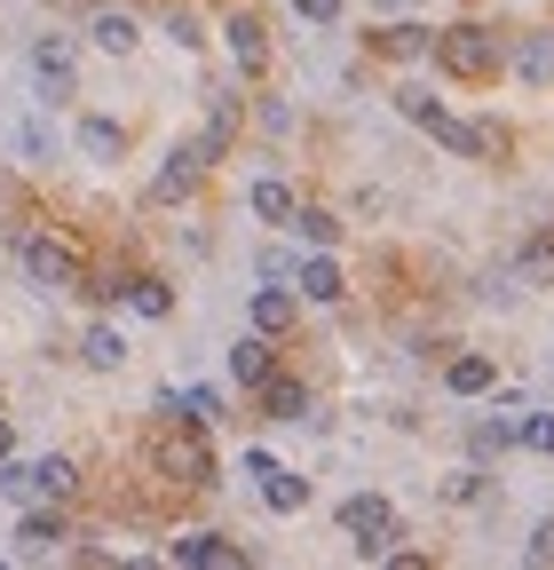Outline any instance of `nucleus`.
<instances>
[{
	"mask_svg": "<svg viewBox=\"0 0 554 570\" xmlns=\"http://www.w3.org/2000/svg\"><path fill=\"white\" fill-rule=\"evenodd\" d=\"M17 262H24V277L40 285V294H88V262H80V246L56 238V230H32V238L17 246Z\"/></svg>",
	"mask_w": 554,
	"mask_h": 570,
	"instance_id": "obj_1",
	"label": "nucleus"
},
{
	"mask_svg": "<svg viewBox=\"0 0 554 570\" xmlns=\"http://www.w3.org/2000/svg\"><path fill=\"white\" fill-rule=\"evenodd\" d=\"M436 63L452 71V80H492V71L507 63V48H499L492 24H444L436 32Z\"/></svg>",
	"mask_w": 554,
	"mask_h": 570,
	"instance_id": "obj_2",
	"label": "nucleus"
},
{
	"mask_svg": "<svg viewBox=\"0 0 554 570\" xmlns=\"http://www.w3.org/2000/svg\"><path fill=\"white\" fill-rule=\"evenodd\" d=\"M0 491H9V499H24V508H63V499L80 491V468L63 460V452H48V460H9Z\"/></svg>",
	"mask_w": 554,
	"mask_h": 570,
	"instance_id": "obj_3",
	"label": "nucleus"
},
{
	"mask_svg": "<svg viewBox=\"0 0 554 570\" xmlns=\"http://www.w3.org/2000/svg\"><path fill=\"white\" fill-rule=\"evenodd\" d=\"M159 475H175L182 491H215V452H206L198 420H175L167 444H159Z\"/></svg>",
	"mask_w": 554,
	"mask_h": 570,
	"instance_id": "obj_4",
	"label": "nucleus"
},
{
	"mask_svg": "<svg viewBox=\"0 0 554 570\" xmlns=\"http://www.w3.org/2000/svg\"><path fill=\"white\" fill-rule=\"evenodd\" d=\"M340 531H349L357 554H388V539H396V508H388L380 491H357L349 508H340Z\"/></svg>",
	"mask_w": 554,
	"mask_h": 570,
	"instance_id": "obj_5",
	"label": "nucleus"
},
{
	"mask_svg": "<svg viewBox=\"0 0 554 570\" xmlns=\"http://www.w3.org/2000/svg\"><path fill=\"white\" fill-rule=\"evenodd\" d=\"M206 167H215V151H206V135H198V142H175V151H167V167L151 175V206H175V198H190Z\"/></svg>",
	"mask_w": 554,
	"mask_h": 570,
	"instance_id": "obj_6",
	"label": "nucleus"
},
{
	"mask_svg": "<svg viewBox=\"0 0 554 570\" xmlns=\"http://www.w3.org/2000/svg\"><path fill=\"white\" fill-rule=\"evenodd\" d=\"M167 562H190V570H238V562H246V547H238V539H222V531H190V539H175V547H167Z\"/></svg>",
	"mask_w": 554,
	"mask_h": 570,
	"instance_id": "obj_7",
	"label": "nucleus"
},
{
	"mask_svg": "<svg viewBox=\"0 0 554 570\" xmlns=\"http://www.w3.org/2000/svg\"><path fill=\"white\" fill-rule=\"evenodd\" d=\"M222 40H230V63L246 71V80H261V71H269V40H261V17H246V9H238V17L222 24Z\"/></svg>",
	"mask_w": 554,
	"mask_h": 570,
	"instance_id": "obj_8",
	"label": "nucleus"
},
{
	"mask_svg": "<svg viewBox=\"0 0 554 570\" xmlns=\"http://www.w3.org/2000/svg\"><path fill=\"white\" fill-rule=\"evenodd\" d=\"M32 71H40V96H48V104H56V96H72V40L48 32V40L32 48Z\"/></svg>",
	"mask_w": 554,
	"mask_h": 570,
	"instance_id": "obj_9",
	"label": "nucleus"
},
{
	"mask_svg": "<svg viewBox=\"0 0 554 570\" xmlns=\"http://www.w3.org/2000/svg\"><path fill=\"white\" fill-rule=\"evenodd\" d=\"M63 539H72V531H63V515H56V508H32V515L17 523V554H24V562H40V554H56Z\"/></svg>",
	"mask_w": 554,
	"mask_h": 570,
	"instance_id": "obj_10",
	"label": "nucleus"
},
{
	"mask_svg": "<svg viewBox=\"0 0 554 570\" xmlns=\"http://www.w3.org/2000/svg\"><path fill=\"white\" fill-rule=\"evenodd\" d=\"M269 341H277V333H261V325H254V333H246V341L230 348V373H238V389H261V381L277 373V356H269Z\"/></svg>",
	"mask_w": 554,
	"mask_h": 570,
	"instance_id": "obj_11",
	"label": "nucleus"
},
{
	"mask_svg": "<svg viewBox=\"0 0 554 570\" xmlns=\"http://www.w3.org/2000/svg\"><path fill=\"white\" fill-rule=\"evenodd\" d=\"M254 396H261V420H301V412H309V389H301L294 373H269Z\"/></svg>",
	"mask_w": 554,
	"mask_h": 570,
	"instance_id": "obj_12",
	"label": "nucleus"
},
{
	"mask_svg": "<svg viewBox=\"0 0 554 570\" xmlns=\"http://www.w3.org/2000/svg\"><path fill=\"white\" fill-rule=\"evenodd\" d=\"M261 499H269V515H301V508H309V475L269 468V475H261Z\"/></svg>",
	"mask_w": 554,
	"mask_h": 570,
	"instance_id": "obj_13",
	"label": "nucleus"
},
{
	"mask_svg": "<svg viewBox=\"0 0 554 570\" xmlns=\"http://www.w3.org/2000/svg\"><path fill=\"white\" fill-rule=\"evenodd\" d=\"M246 206H254V223H294V214H301V198L277 183V175H261V183L246 190Z\"/></svg>",
	"mask_w": 554,
	"mask_h": 570,
	"instance_id": "obj_14",
	"label": "nucleus"
},
{
	"mask_svg": "<svg viewBox=\"0 0 554 570\" xmlns=\"http://www.w3.org/2000/svg\"><path fill=\"white\" fill-rule=\"evenodd\" d=\"M301 302H309V294H286V285H261V294H254V325H261V333H286V325L301 317Z\"/></svg>",
	"mask_w": 554,
	"mask_h": 570,
	"instance_id": "obj_15",
	"label": "nucleus"
},
{
	"mask_svg": "<svg viewBox=\"0 0 554 570\" xmlns=\"http://www.w3.org/2000/svg\"><path fill=\"white\" fill-rule=\"evenodd\" d=\"M492 381H499V373H492V356H475V348H467V356H452V365H444V389H452V396H483Z\"/></svg>",
	"mask_w": 554,
	"mask_h": 570,
	"instance_id": "obj_16",
	"label": "nucleus"
},
{
	"mask_svg": "<svg viewBox=\"0 0 554 570\" xmlns=\"http://www.w3.org/2000/svg\"><path fill=\"white\" fill-rule=\"evenodd\" d=\"M294 277H301V294H309V302H325V309H333L340 294H349V277H340V269H333L325 254H309V262H301Z\"/></svg>",
	"mask_w": 554,
	"mask_h": 570,
	"instance_id": "obj_17",
	"label": "nucleus"
},
{
	"mask_svg": "<svg viewBox=\"0 0 554 570\" xmlns=\"http://www.w3.org/2000/svg\"><path fill=\"white\" fill-rule=\"evenodd\" d=\"M80 151H88L96 167H111V159L127 151V135H119V119H103V111H96V119H80Z\"/></svg>",
	"mask_w": 554,
	"mask_h": 570,
	"instance_id": "obj_18",
	"label": "nucleus"
},
{
	"mask_svg": "<svg viewBox=\"0 0 554 570\" xmlns=\"http://www.w3.org/2000/svg\"><path fill=\"white\" fill-rule=\"evenodd\" d=\"M80 356H88L96 373H119V365H127V341H119V325H88V333H80Z\"/></svg>",
	"mask_w": 554,
	"mask_h": 570,
	"instance_id": "obj_19",
	"label": "nucleus"
},
{
	"mask_svg": "<svg viewBox=\"0 0 554 570\" xmlns=\"http://www.w3.org/2000/svg\"><path fill=\"white\" fill-rule=\"evenodd\" d=\"M373 48L396 56V63H412V56H428V48H436V32H428V24H388V32H373Z\"/></svg>",
	"mask_w": 554,
	"mask_h": 570,
	"instance_id": "obj_20",
	"label": "nucleus"
},
{
	"mask_svg": "<svg viewBox=\"0 0 554 570\" xmlns=\"http://www.w3.org/2000/svg\"><path fill=\"white\" fill-rule=\"evenodd\" d=\"M515 71L531 88H554V32H531L523 48H515Z\"/></svg>",
	"mask_w": 554,
	"mask_h": 570,
	"instance_id": "obj_21",
	"label": "nucleus"
},
{
	"mask_svg": "<svg viewBox=\"0 0 554 570\" xmlns=\"http://www.w3.org/2000/svg\"><path fill=\"white\" fill-rule=\"evenodd\" d=\"M88 32H96V48H103V56H127L135 40H144L127 9H96V24H88Z\"/></svg>",
	"mask_w": 554,
	"mask_h": 570,
	"instance_id": "obj_22",
	"label": "nucleus"
},
{
	"mask_svg": "<svg viewBox=\"0 0 554 570\" xmlns=\"http://www.w3.org/2000/svg\"><path fill=\"white\" fill-rule=\"evenodd\" d=\"M127 309L135 317H175V294H167L159 277H127Z\"/></svg>",
	"mask_w": 554,
	"mask_h": 570,
	"instance_id": "obj_23",
	"label": "nucleus"
},
{
	"mask_svg": "<svg viewBox=\"0 0 554 570\" xmlns=\"http://www.w3.org/2000/svg\"><path fill=\"white\" fill-rule=\"evenodd\" d=\"M483 460H492V452H507V444H523V420H475V436H467Z\"/></svg>",
	"mask_w": 554,
	"mask_h": 570,
	"instance_id": "obj_24",
	"label": "nucleus"
},
{
	"mask_svg": "<svg viewBox=\"0 0 554 570\" xmlns=\"http://www.w3.org/2000/svg\"><path fill=\"white\" fill-rule=\"evenodd\" d=\"M230 135H238V96H215V119H206V151H230Z\"/></svg>",
	"mask_w": 554,
	"mask_h": 570,
	"instance_id": "obj_25",
	"label": "nucleus"
},
{
	"mask_svg": "<svg viewBox=\"0 0 554 570\" xmlns=\"http://www.w3.org/2000/svg\"><path fill=\"white\" fill-rule=\"evenodd\" d=\"M515 269H523V285H554V238H531Z\"/></svg>",
	"mask_w": 554,
	"mask_h": 570,
	"instance_id": "obj_26",
	"label": "nucleus"
},
{
	"mask_svg": "<svg viewBox=\"0 0 554 570\" xmlns=\"http://www.w3.org/2000/svg\"><path fill=\"white\" fill-rule=\"evenodd\" d=\"M294 230H301L309 246H333V238H340V214H325V206H301V214H294Z\"/></svg>",
	"mask_w": 554,
	"mask_h": 570,
	"instance_id": "obj_27",
	"label": "nucleus"
},
{
	"mask_svg": "<svg viewBox=\"0 0 554 570\" xmlns=\"http://www.w3.org/2000/svg\"><path fill=\"white\" fill-rule=\"evenodd\" d=\"M182 420L215 428V420H230V412H222V396H215V389H182Z\"/></svg>",
	"mask_w": 554,
	"mask_h": 570,
	"instance_id": "obj_28",
	"label": "nucleus"
},
{
	"mask_svg": "<svg viewBox=\"0 0 554 570\" xmlns=\"http://www.w3.org/2000/svg\"><path fill=\"white\" fill-rule=\"evenodd\" d=\"M523 444H531V452H554V412H531V420H523Z\"/></svg>",
	"mask_w": 554,
	"mask_h": 570,
	"instance_id": "obj_29",
	"label": "nucleus"
},
{
	"mask_svg": "<svg viewBox=\"0 0 554 570\" xmlns=\"http://www.w3.org/2000/svg\"><path fill=\"white\" fill-rule=\"evenodd\" d=\"M340 9L349 0H294V17H309V24H340Z\"/></svg>",
	"mask_w": 554,
	"mask_h": 570,
	"instance_id": "obj_30",
	"label": "nucleus"
},
{
	"mask_svg": "<svg viewBox=\"0 0 554 570\" xmlns=\"http://www.w3.org/2000/svg\"><path fill=\"white\" fill-rule=\"evenodd\" d=\"M523 554H531V562H554V515L531 531V547H523Z\"/></svg>",
	"mask_w": 554,
	"mask_h": 570,
	"instance_id": "obj_31",
	"label": "nucleus"
},
{
	"mask_svg": "<svg viewBox=\"0 0 554 570\" xmlns=\"http://www.w3.org/2000/svg\"><path fill=\"white\" fill-rule=\"evenodd\" d=\"M167 32H175V48H198V40H206V32H198V24H190V17H182V9H175V17H167Z\"/></svg>",
	"mask_w": 554,
	"mask_h": 570,
	"instance_id": "obj_32",
	"label": "nucleus"
},
{
	"mask_svg": "<svg viewBox=\"0 0 554 570\" xmlns=\"http://www.w3.org/2000/svg\"><path fill=\"white\" fill-rule=\"evenodd\" d=\"M9 452H17V428H9V420H0V460H9Z\"/></svg>",
	"mask_w": 554,
	"mask_h": 570,
	"instance_id": "obj_33",
	"label": "nucleus"
}]
</instances>
